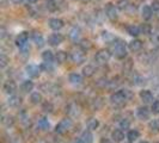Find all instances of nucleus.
I'll list each match as a JSON object with an SVG mask.
<instances>
[{"label":"nucleus","mask_w":159,"mask_h":143,"mask_svg":"<svg viewBox=\"0 0 159 143\" xmlns=\"http://www.w3.org/2000/svg\"><path fill=\"white\" fill-rule=\"evenodd\" d=\"M129 98H130V93H129L128 89H120V91L115 92L111 95L110 100H111L112 105H115V106H122V105H125L126 100H128Z\"/></svg>","instance_id":"nucleus-1"},{"label":"nucleus","mask_w":159,"mask_h":143,"mask_svg":"<svg viewBox=\"0 0 159 143\" xmlns=\"http://www.w3.org/2000/svg\"><path fill=\"white\" fill-rule=\"evenodd\" d=\"M111 51L115 57L117 58H125L126 55H127V49H126V46L122 43V42H117L115 43L111 48Z\"/></svg>","instance_id":"nucleus-2"},{"label":"nucleus","mask_w":159,"mask_h":143,"mask_svg":"<svg viewBox=\"0 0 159 143\" xmlns=\"http://www.w3.org/2000/svg\"><path fill=\"white\" fill-rule=\"evenodd\" d=\"M72 125H73V123H72L71 119L64 118V119H61V122L55 127V131L57 134H65V132H67V131L71 129Z\"/></svg>","instance_id":"nucleus-3"},{"label":"nucleus","mask_w":159,"mask_h":143,"mask_svg":"<svg viewBox=\"0 0 159 143\" xmlns=\"http://www.w3.org/2000/svg\"><path fill=\"white\" fill-rule=\"evenodd\" d=\"M110 51L109 50H105V49H102V50H99L95 56V60L97 63L99 64H104L107 63L109 60H110Z\"/></svg>","instance_id":"nucleus-4"},{"label":"nucleus","mask_w":159,"mask_h":143,"mask_svg":"<svg viewBox=\"0 0 159 143\" xmlns=\"http://www.w3.org/2000/svg\"><path fill=\"white\" fill-rule=\"evenodd\" d=\"M105 16L108 17L110 20H116L117 19V7L114 5V4H108L107 6H105Z\"/></svg>","instance_id":"nucleus-5"},{"label":"nucleus","mask_w":159,"mask_h":143,"mask_svg":"<svg viewBox=\"0 0 159 143\" xmlns=\"http://www.w3.org/2000/svg\"><path fill=\"white\" fill-rule=\"evenodd\" d=\"M85 53L84 50H74L71 53V60L75 64H81L85 61Z\"/></svg>","instance_id":"nucleus-6"},{"label":"nucleus","mask_w":159,"mask_h":143,"mask_svg":"<svg viewBox=\"0 0 159 143\" xmlns=\"http://www.w3.org/2000/svg\"><path fill=\"white\" fill-rule=\"evenodd\" d=\"M62 42H64V36H62L61 33H53V35H50L49 38H48V43H49L50 46H53V47H57V46L61 44Z\"/></svg>","instance_id":"nucleus-7"},{"label":"nucleus","mask_w":159,"mask_h":143,"mask_svg":"<svg viewBox=\"0 0 159 143\" xmlns=\"http://www.w3.org/2000/svg\"><path fill=\"white\" fill-rule=\"evenodd\" d=\"M25 71L30 78H37L41 73V68L36 64H29V66H26Z\"/></svg>","instance_id":"nucleus-8"},{"label":"nucleus","mask_w":159,"mask_h":143,"mask_svg":"<svg viewBox=\"0 0 159 143\" xmlns=\"http://www.w3.org/2000/svg\"><path fill=\"white\" fill-rule=\"evenodd\" d=\"M2 89H4V92H5L6 94H13L17 89L16 82L12 81V80L5 81V84H4V86H2Z\"/></svg>","instance_id":"nucleus-9"},{"label":"nucleus","mask_w":159,"mask_h":143,"mask_svg":"<svg viewBox=\"0 0 159 143\" xmlns=\"http://www.w3.org/2000/svg\"><path fill=\"white\" fill-rule=\"evenodd\" d=\"M28 40H29V35H28V32H20V33L18 35V37L16 38V44L20 48V49H23V48L26 47Z\"/></svg>","instance_id":"nucleus-10"},{"label":"nucleus","mask_w":159,"mask_h":143,"mask_svg":"<svg viewBox=\"0 0 159 143\" xmlns=\"http://www.w3.org/2000/svg\"><path fill=\"white\" fill-rule=\"evenodd\" d=\"M48 24H49V28L52 30H54V31H57V30H60V29L64 28V22L61 19H59V18H52V19H49Z\"/></svg>","instance_id":"nucleus-11"},{"label":"nucleus","mask_w":159,"mask_h":143,"mask_svg":"<svg viewBox=\"0 0 159 143\" xmlns=\"http://www.w3.org/2000/svg\"><path fill=\"white\" fill-rule=\"evenodd\" d=\"M136 116L139 117V119H141V120L148 119L150 118V110H148V107H146V106H140V107H138V110H136Z\"/></svg>","instance_id":"nucleus-12"},{"label":"nucleus","mask_w":159,"mask_h":143,"mask_svg":"<svg viewBox=\"0 0 159 143\" xmlns=\"http://www.w3.org/2000/svg\"><path fill=\"white\" fill-rule=\"evenodd\" d=\"M140 98H141V100H143V103H153V94H152L151 91H148V89H143L140 92Z\"/></svg>","instance_id":"nucleus-13"},{"label":"nucleus","mask_w":159,"mask_h":143,"mask_svg":"<svg viewBox=\"0 0 159 143\" xmlns=\"http://www.w3.org/2000/svg\"><path fill=\"white\" fill-rule=\"evenodd\" d=\"M111 138L114 142H122L125 138V134L121 129H116L111 132Z\"/></svg>","instance_id":"nucleus-14"},{"label":"nucleus","mask_w":159,"mask_h":143,"mask_svg":"<svg viewBox=\"0 0 159 143\" xmlns=\"http://www.w3.org/2000/svg\"><path fill=\"white\" fill-rule=\"evenodd\" d=\"M80 141L83 143H92L93 142V135L91 132V130H86L84 131L81 136H80Z\"/></svg>","instance_id":"nucleus-15"},{"label":"nucleus","mask_w":159,"mask_h":143,"mask_svg":"<svg viewBox=\"0 0 159 143\" xmlns=\"http://www.w3.org/2000/svg\"><path fill=\"white\" fill-rule=\"evenodd\" d=\"M70 38H71L73 42H78L80 40V36H81V31H80L79 28H77V26H74L73 29H72L71 31H70Z\"/></svg>","instance_id":"nucleus-16"},{"label":"nucleus","mask_w":159,"mask_h":143,"mask_svg":"<svg viewBox=\"0 0 159 143\" xmlns=\"http://www.w3.org/2000/svg\"><path fill=\"white\" fill-rule=\"evenodd\" d=\"M127 32L128 35H130V36H133V37H138L140 33H141V29L139 28V26H136V25H128L127 26Z\"/></svg>","instance_id":"nucleus-17"},{"label":"nucleus","mask_w":159,"mask_h":143,"mask_svg":"<svg viewBox=\"0 0 159 143\" xmlns=\"http://www.w3.org/2000/svg\"><path fill=\"white\" fill-rule=\"evenodd\" d=\"M32 40L34 42L36 43V46L39 48H42L46 43H44V38H43V36L41 35L40 32H35L34 35H32Z\"/></svg>","instance_id":"nucleus-18"},{"label":"nucleus","mask_w":159,"mask_h":143,"mask_svg":"<svg viewBox=\"0 0 159 143\" xmlns=\"http://www.w3.org/2000/svg\"><path fill=\"white\" fill-rule=\"evenodd\" d=\"M141 48H143V42L140 40H133L132 42H129V49L134 53L141 50Z\"/></svg>","instance_id":"nucleus-19"},{"label":"nucleus","mask_w":159,"mask_h":143,"mask_svg":"<svg viewBox=\"0 0 159 143\" xmlns=\"http://www.w3.org/2000/svg\"><path fill=\"white\" fill-rule=\"evenodd\" d=\"M42 60H43L44 62H49V63H52V62L55 60V55L53 54V51H50V50H46V51H43V53H42Z\"/></svg>","instance_id":"nucleus-20"},{"label":"nucleus","mask_w":159,"mask_h":143,"mask_svg":"<svg viewBox=\"0 0 159 143\" xmlns=\"http://www.w3.org/2000/svg\"><path fill=\"white\" fill-rule=\"evenodd\" d=\"M68 79H70V82L72 85H80L83 82V76L80 74H77V73H72Z\"/></svg>","instance_id":"nucleus-21"},{"label":"nucleus","mask_w":159,"mask_h":143,"mask_svg":"<svg viewBox=\"0 0 159 143\" xmlns=\"http://www.w3.org/2000/svg\"><path fill=\"white\" fill-rule=\"evenodd\" d=\"M20 88H22V91H23L24 93H29V92H31L32 88H34V82H32L31 80H25V81H23Z\"/></svg>","instance_id":"nucleus-22"},{"label":"nucleus","mask_w":159,"mask_h":143,"mask_svg":"<svg viewBox=\"0 0 159 143\" xmlns=\"http://www.w3.org/2000/svg\"><path fill=\"white\" fill-rule=\"evenodd\" d=\"M20 104H22L20 97H18V95H11V97H10V99H8V105H10V106H12V107H18Z\"/></svg>","instance_id":"nucleus-23"},{"label":"nucleus","mask_w":159,"mask_h":143,"mask_svg":"<svg viewBox=\"0 0 159 143\" xmlns=\"http://www.w3.org/2000/svg\"><path fill=\"white\" fill-rule=\"evenodd\" d=\"M152 15H153V11H152L151 6H143V10H141V16H143V19H146V20L151 19Z\"/></svg>","instance_id":"nucleus-24"},{"label":"nucleus","mask_w":159,"mask_h":143,"mask_svg":"<svg viewBox=\"0 0 159 143\" xmlns=\"http://www.w3.org/2000/svg\"><path fill=\"white\" fill-rule=\"evenodd\" d=\"M95 67L93 66H91V64H88V66H85L84 68H83V74H84V76H86V78H90V76H92L93 74H95Z\"/></svg>","instance_id":"nucleus-25"},{"label":"nucleus","mask_w":159,"mask_h":143,"mask_svg":"<svg viewBox=\"0 0 159 143\" xmlns=\"http://www.w3.org/2000/svg\"><path fill=\"white\" fill-rule=\"evenodd\" d=\"M139 137H140V134H139V131H138L136 129H133V130H129V131H128L127 138L129 140V142H134Z\"/></svg>","instance_id":"nucleus-26"},{"label":"nucleus","mask_w":159,"mask_h":143,"mask_svg":"<svg viewBox=\"0 0 159 143\" xmlns=\"http://www.w3.org/2000/svg\"><path fill=\"white\" fill-rule=\"evenodd\" d=\"M67 60V54L65 53L64 50H60V51H57L55 55V61L57 63H64L65 61Z\"/></svg>","instance_id":"nucleus-27"},{"label":"nucleus","mask_w":159,"mask_h":143,"mask_svg":"<svg viewBox=\"0 0 159 143\" xmlns=\"http://www.w3.org/2000/svg\"><path fill=\"white\" fill-rule=\"evenodd\" d=\"M37 127L40 128L41 130H48L49 129V122H48L47 118H40L39 122H37Z\"/></svg>","instance_id":"nucleus-28"},{"label":"nucleus","mask_w":159,"mask_h":143,"mask_svg":"<svg viewBox=\"0 0 159 143\" xmlns=\"http://www.w3.org/2000/svg\"><path fill=\"white\" fill-rule=\"evenodd\" d=\"M30 102H31L32 104H40L41 102H42V95H41V93H39V92H34V93H31V95H30Z\"/></svg>","instance_id":"nucleus-29"},{"label":"nucleus","mask_w":159,"mask_h":143,"mask_svg":"<svg viewBox=\"0 0 159 143\" xmlns=\"http://www.w3.org/2000/svg\"><path fill=\"white\" fill-rule=\"evenodd\" d=\"M99 127V122H98V119L96 118H90L88 122V128L90 130H96V129H98Z\"/></svg>","instance_id":"nucleus-30"},{"label":"nucleus","mask_w":159,"mask_h":143,"mask_svg":"<svg viewBox=\"0 0 159 143\" xmlns=\"http://www.w3.org/2000/svg\"><path fill=\"white\" fill-rule=\"evenodd\" d=\"M148 127L151 129L152 131H154V132H159V119H153L150 122V124H148Z\"/></svg>","instance_id":"nucleus-31"},{"label":"nucleus","mask_w":159,"mask_h":143,"mask_svg":"<svg viewBox=\"0 0 159 143\" xmlns=\"http://www.w3.org/2000/svg\"><path fill=\"white\" fill-rule=\"evenodd\" d=\"M46 6H47L48 11H50V12H54L56 8H57L55 0H47L46 1Z\"/></svg>","instance_id":"nucleus-32"},{"label":"nucleus","mask_w":159,"mask_h":143,"mask_svg":"<svg viewBox=\"0 0 159 143\" xmlns=\"http://www.w3.org/2000/svg\"><path fill=\"white\" fill-rule=\"evenodd\" d=\"M42 110L46 112V113H50V112H53V110H54V106H53L52 103L46 102V103H43V105H42Z\"/></svg>","instance_id":"nucleus-33"},{"label":"nucleus","mask_w":159,"mask_h":143,"mask_svg":"<svg viewBox=\"0 0 159 143\" xmlns=\"http://www.w3.org/2000/svg\"><path fill=\"white\" fill-rule=\"evenodd\" d=\"M117 7H119L120 10H122V11L127 10V8L129 7V0H119Z\"/></svg>","instance_id":"nucleus-34"},{"label":"nucleus","mask_w":159,"mask_h":143,"mask_svg":"<svg viewBox=\"0 0 159 143\" xmlns=\"http://www.w3.org/2000/svg\"><path fill=\"white\" fill-rule=\"evenodd\" d=\"M140 29H141V32H143V35H150V33L152 32L151 25H148V24H143Z\"/></svg>","instance_id":"nucleus-35"},{"label":"nucleus","mask_w":159,"mask_h":143,"mask_svg":"<svg viewBox=\"0 0 159 143\" xmlns=\"http://www.w3.org/2000/svg\"><path fill=\"white\" fill-rule=\"evenodd\" d=\"M7 62H8V57L6 55H4V54H1L0 55V66L4 68V67L7 66Z\"/></svg>","instance_id":"nucleus-36"},{"label":"nucleus","mask_w":159,"mask_h":143,"mask_svg":"<svg viewBox=\"0 0 159 143\" xmlns=\"http://www.w3.org/2000/svg\"><path fill=\"white\" fill-rule=\"evenodd\" d=\"M151 111L153 113H159V100H156V102H153L152 103V106H151Z\"/></svg>","instance_id":"nucleus-37"},{"label":"nucleus","mask_w":159,"mask_h":143,"mask_svg":"<svg viewBox=\"0 0 159 143\" xmlns=\"http://www.w3.org/2000/svg\"><path fill=\"white\" fill-rule=\"evenodd\" d=\"M129 125H130V122L128 120V119H122L121 122H120V128L121 129H129Z\"/></svg>","instance_id":"nucleus-38"},{"label":"nucleus","mask_w":159,"mask_h":143,"mask_svg":"<svg viewBox=\"0 0 159 143\" xmlns=\"http://www.w3.org/2000/svg\"><path fill=\"white\" fill-rule=\"evenodd\" d=\"M80 47L83 48V50H88L91 48V44H90V42L89 41H81V43H80Z\"/></svg>","instance_id":"nucleus-39"},{"label":"nucleus","mask_w":159,"mask_h":143,"mask_svg":"<svg viewBox=\"0 0 159 143\" xmlns=\"http://www.w3.org/2000/svg\"><path fill=\"white\" fill-rule=\"evenodd\" d=\"M152 8H153V11L159 12V0H154V1L152 2Z\"/></svg>","instance_id":"nucleus-40"},{"label":"nucleus","mask_w":159,"mask_h":143,"mask_svg":"<svg viewBox=\"0 0 159 143\" xmlns=\"http://www.w3.org/2000/svg\"><path fill=\"white\" fill-rule=\"evenodd\" d=\"M103 40L111 41L112 40V36H110V33H109V32H103Z\"/></svg>","instance_id":"nucleus-41"},{"label":"nucleus","mask_w":159,"mask_h":143,"mask_svg":"<svg viewBox=\"0 0 159 143\" xmlns=\"http://www.w3.org/2000/svg\"><path fill=\"white\" fill-rule=\"evenodd\" d=\"M154 42L156 44H159V36H154Z\"/></svg>","instance_id":"nucleus-42"},{"label":"nucleus","mask_w":159,"mask_h":143,"mask_svg":"<svg viewBox=\"0 0 159 143\" xmlns=\"http://www.w3.org/2000/svg\"><path fill=\"white\" fill-rule=\"evenodd\" d=\"M12 2L13 4H20V2H23V0H12Z\"/></svg>","instance_id":"nucleus-43"},{"label":"nucleus","mask_w":159,"mask_h":143,"mask_svg":"<svg viewBox=\"0 0 159 143\" xmlns=\"http://www.w3.org/2000/svg\"><path fill=\"white\" fill-rule=\"evenodd\" d=\"M28 1H29V2H31V4H34V2H36L37 0H28Z\"/></svg>","instance_id":"nucleus-44"},{"label":"nucleus","mask_w":159,"mask_h":143,"mask_svg":"<svg viewBox=\"0 0 159 143\" xmlns=\"http://www.w3.org/2000/svg\"><path fill=\"white\" fill-rule=\"evenodd\" d=\"M102 143H111V142H110V141H108V140H105V141H103Z\"/></svg>","instance_id":"nucleus-45"},{"label":"nucleus","mask_w":159,"mask_h":143,"mask_svg":"<svg viewBox=\"0 0 159 143\" xmlns=\"http://www.w3.org/2000/svg\"><path fill=\"white\" fill-rule=\"evenodd\" d=\"M140 143H148V142H146V141H141Z\"/></svg>","instance_id":"nucleus-46"},{"label":"nucleus","mask_w":159,"mask_h":143,"mask_svg":"<svg viewBox=\"0 0 159 143\" xmlns=\"http://www.w3.org/2000/svg\"><path fill=\"white\" fill-rule=\"evenodd\" d=\"M75 143H83V142H81V141H77Z\"/></svg>","instance_id":"nucleus-47"}]
</instances>
